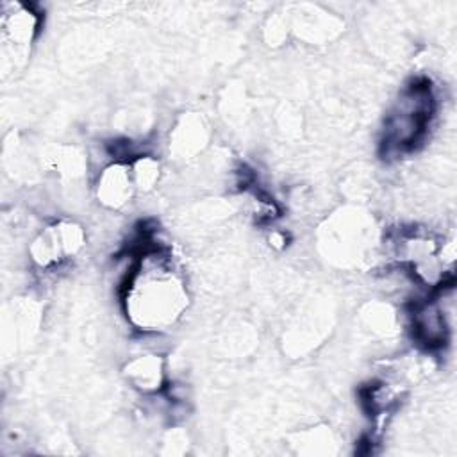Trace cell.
<instances>
[{
    "label": "cell",
    "instance_id": "obj_3",
    "mask_svg": "<svg viewBox=\"0 0 457 457\" xmlns=\"http://www.w3.org/2000/svg\"><path fill=\"white\" fill-rule=\"evenodd\" d=\"M86 246V230L80 223L62 218L43 227L29 243V259L39 270L50 271L75 259Z\"/></svg>",
    "mask_w": 457,
    "mask_h": 457
},
{
    "label": "cell",
    "instance_id": "obj_7",
    "mask_svg": "<svg viewBox=\"0 0 457 457\" xmlns=\"http://www.w3.org/2000/svg\"><path fill=\"white\" fill-rule=\"evenodd\" d=\"M207 143V127L198 114H184L170 134V152L179 159H193Z\"/></svg>",
    "mask_w": 457,
    "mask_h": 457
},
{
    "label": "cell",
    "instance_id": "obj_1",
    "mask_svg": "<svg viewBox=\"0 0 457 457\" xmlns=\"http://www.w3.org/2000/svg\"><path fill=\"white\" fill-rule=\"evenodd\" d=\"M121 305L127 321L146 334L168 330L182 318L189 291L170 250L159 245L139 250L123 277Z\"/></svg>",
    "mask_w": 457,
    "mask_h": 457
},
{
    "label": "cell",
    "instance_id": "obj_6",
    "mask_svg": "<svg viewBox=\"0 0 457 457\" xmlns=\"http://www.w3.org/2000/svg\"><path fill=\"white\" fill-rule=\"evenodd\" d=\"M123 375L127 382L143 395H157L166 387L164 359L154 352L130 359L123 368Z\"/></svg>",
    "mask_w": 457,
    "mask_h": 457
},
{
    "label": "cell",
    "instance_id": "obj_8",
    "mask_svg": "<svg viewBox=\"0 0 457 457\" xmlns=\"http://www.w3.org/2000/svg\"><path fill=\"white\" fill-rule=\"evenodd\" d=\"M130 171H132V180L136 186V191L146 193L155 187L161 177V162L155 159L152 154L139 155L130 161Z\"/></svg>",
    "mask_w": 457,
    "mask_h": 457
},
{
    "label": "cell",
    "instance_id": "obj_5",
    "mask_svg": "<svg viewBox=\"0 0 457 457\" xmlns=\"http://www.w3.org/2000/svg\"><path fill=\"white\" fill-rule=\"evenodd\" d=\"M136 193L130 162L112 161L100 170L95 182V196L105 209H123Z\"/></svg>",
    "mask_w": 457,
    "mask_h": 457
},
{
    "label": "cell",
    "instance_id": "obj_4",
    "mask_svg": "<svg viewBox=\"0 0 457 457\" xmlns=\"http://www.w3.org/2000/svg\"><path fill=\"white\" fill-rule=\"evenodd\" d=\"M2 41L4 52L18 61L25 57L41 29V14L25 4L9 2L2 5Z\"/></svg>",
    "mask_w": 457,
    "mask_h": 457
},
{
    "label": "cell",
    "instance_id": "obj_2",
    "mask_svg": "<svg viewBox=\"0 0 457 457\" xmlns=\"http://www.w3.org/2000/svg\"><path fill=\"white\" fill-rule=\"evenodd\" d=\"M436 112V95L427 79L407 84L384 120L382 150L386 155L412 152L425 137Z\"/></svg>",
    "mask_w": 457,
    "mask_h": 457
}]
</instances>
